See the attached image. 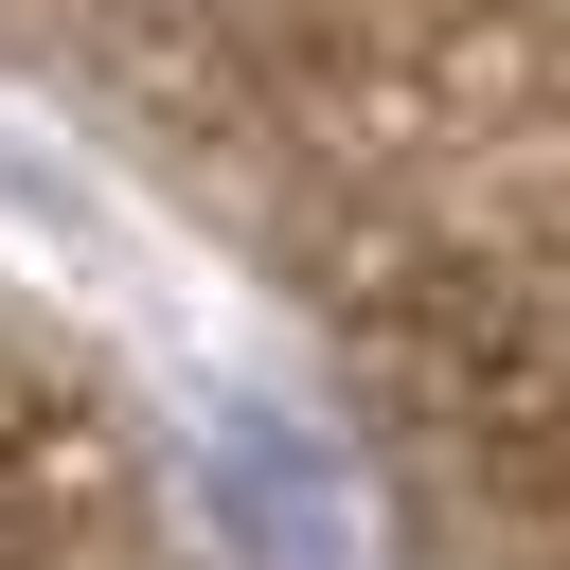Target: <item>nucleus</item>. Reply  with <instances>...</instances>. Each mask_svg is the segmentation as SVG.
<instances>
[{"label": "nucleus", "mask_w": 570, "mask_h": 570, "mask_svg": "<svg viewBox=\"0 0 570 570\" xmlns=\"http://www.w3.org/2000/svg\"><path fill=\"white\" fill-rule=\"evenodd\" d=\"M214 499H232V534H249L267 570H356V481H338L321 428L232 410V428H214Z\"/></svg>", "instance_id": "obj_1"}]
</instances>
